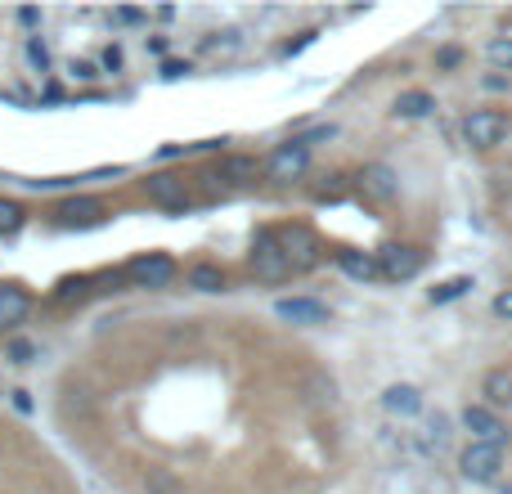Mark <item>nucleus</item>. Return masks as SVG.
<instances>
[{
	"label": "nucleus",
	"mask_w": 512,
	"mask_h": 494,
	"mask_svg": "<svg viewBox=\"0 0 512 494\" xmlns=\"http://www.w3.org/2000/svg\"><path fill=\"white\" fill-rule=\"evenodd\" d=\"M274 239H279L292 270H315V265H324V243H319V234L310 230V225H283V230H274Z\"/></svg>",
	"instance_id": "nucleus-1"
},
{
	"label": "nucleus",
	"mask_w": 512,
	"mask_h": 494,
	"mask_svg": "<svg viewBox=\"0 0 512 494\" xmlns=\"http://www.w3.org/2000/svg\"><path fill=\"white\" fill-rule=\"evenodd\" d=\"M252 274L261 283H288L292 279V265L283 256L274 230H256V243H252Z\"/></svg>",
	"instance_id": "nucleus-2"
},
{
	"label": "nucleus",
	"mask_w": 512,
	"mask_h": 494,
	"mask_svg": "<svg viewBox=\"0 0 512 494\" xmlns=\"http://www.w3.org/2000/svg\"><path fill=\"white\" fill-rule=\"evenodd\" d=\"M463 140L472 149H499L508 140V113L499 108H477V113L463 117Z\"/></svg>",
	"instance_id": "nucleus-3"
},
{
	"label": "nucleus",
	"mask_w": 512,
	"mask_h": 494,
	"mask_svg": "<svg viewBox=\"0 0 512 494\" xmlns=\"http://www.w3.org/2000/svg\"><path fill=\"white\" fill-rule=\"evenodd\" d=\"M459 472L468 481H477V486L499 481V472H504V445H477L472 441L468 450L459 454Z\"/></svg>",
	"instance_id": "nucleus-4"
},
{
	"label": "nucleus",
	"mask_w": 512,
	"mask_h": 494,
	"mask_svg": "<svg viewBox=\"0 0 512 494\" xmlns=\"http://www.w3.org/2000/svg\"><path fill=\"white\" fill-rule=\"evenodd\" d=\"M306 167H310V149L306 144H297V140L279 144V149L265 158V176H270L274 185H292V180H301L306 176Z\"/></svg>",
	"instance_id": "nucleus-5"
},
{
	"label": "nucleus",
	"mask_w": 512,
	"mask_h": 494,
	"mask_svg": "<svg viewBox=\"0 0 512 494\" xmlns=\"http://www.w3.org/2000/svg\"><path fill=\"white\" fill-rule=\"evenodd\" d=\"M423 265H427V252H423V247L391 243V247H382V252H378V274H382V279L405 283V279H414Z\"/></svg>",
	"instance_id": "nucleus-6"
},
{
	"label": "nucleus",
	"mask_w": 512,
	"mask_h": 494,
	"mask_svg": "<svg viewBox=\"0 0 512 494\" xmlns=\"http://www.w3.org/2000/svg\"><path fill=\"white\" fill-rule=\"evenodd\" d=\"M126 274H131L135 288H167V283L176 279V261L162 252H149V256H135V261L126 265Z\"/></svg>",
	"instance_id": "nucleus-7"
},
{
	"label": "nucleus",
	"mask_w": 512,
	"mask_h": 494,
	"mask_svg": "<svg viewBox=\"0 0 512 494\" xmlns=\"http://www.w3.org/2000/svg\"><path fill=\"white\" fill-rule=\"evenodd\" d=\"M144 194H149V203H158L162 212H185V207H189L185 180L167 176V171H158V176H149V180H144Z\"/></svg>",
	"instance_id": "nucleus-8"
},
{
	"label": "nucleus",
	"mask_w": 512,
	"mask_h": 494,
	"mask_svg": "<svg viewBox=\"0 0 512 494\" xmlns=\"http://www.w3.org/2000/svg\"><path fill=\"white\" fill-rule=\"evenodd\" d=\"M274 315L288 319V324H328V306L315 297H279Z\"/></svg>",
	"instance_id": "nucleus-9"
},
{
	"label": "nucleus",
	"mask_w": 512,
	"mask_h": 494,
	"mask_svg": "<svg viewBox=\"0 0 512 494\" xmlns=\"http://www.w3.org/2000/svg\"><path fill=\"white\" fill-rule=\"evenodd\" d=\"M463 427L477 436V445H504V423L495 418L490 405H468L463 409Z\"/></svg>",
	"instance_id": "nucleus-10"
},
{
	"label": "nucleus",
	"mask_w": 512,
	"mask_h": 494,
	"mask_svg": "<svg viewBox=\"0 0 512 494\" xmlns=\"http://www.w3.org/2000/svg\"><path fill=\"white\" fill-rule=\"evenodd\" d=\"M104 221V203L99 198H68V203L54 207V225L72 230V225H99Z\"/></svg>",
	"instance_id": "nucleus-11"
},
{
	"label": "nucleus",
	"mask_w": 512,
	"mask_h": 494,
	"mask_svg": "<svg viewBox=\"0 0 512 494\" xmlns=\"http://www.w3.org/2000/svg\"><path fill=\"white\" fill-rule=\"evenodd\" d=\"M32 315V297L18 283H0V328H18Z\"/></svg>",
	"instance_id": "nucleus-12"
},
{
	"label": "nucleus",
	"mask_w": 512,
	"mask_h": 494,
	"mask_svg": "<svg viewBox=\"0 0 512 494\" xmlns=\"http://www.w3.org/2000/svg\"><path fill=\"white\" fill-rule=\"evenodd\" d=\"M382 409H387V414H396V418H409V414H418V409H423V391L409 387V382H396V387L382 391Z\"/></svg>",
	"instance_id": "nucleus-13"
},
{
	"label": "nucleus",
	"mask_w": 512,
	"mask_h": 494,
	"mask_svg": "<svg viewBox=\"0 0 512 494\" xmlns=\"http://www.w3.org/2000/svg\"><path fill=\"white\" fill-rule=\"evenodd\" d=\"M360 185L369 198H378V203H387V198H396V171L382 167V162H373V167L360 171Z\"/></svg>",
	"instance_id": "nucleus-14"
},
{
	"label": "nucleus",
	"mask_w": 512,
	"mask_h": 494,
	"mask_svg": "<svg viewBox=\"0 0 512 494\" xmlns=\"http://www.w3.org/2000/svg\"><path fill=\"white\" fill-rule=\"evenodd\" d=\"M396 117H405V122H418V117H432L436 113V99L427 95V90H405V95L396 99V108H391Z\"/></svg>",
	"instance_id": "nucleus-15"
},
{
	"label": "nucleus",
	"mask_w": 512,
	"mask_h": 494,
	"mask_svg": "<svg viewBox=\"0 0 512 494\" xmlns=\"http://www.w3.org/2000/svg\"><path fill=\"white\" fill-rule=\"evenodd\" d=\"M337 265H342L351 279H360V283L378 279V261H373L369 252H355V247H342V252H337Z\"/></svg>",
	"instance_id": "nucleus-16"
},
{
	"label": "nucleus",
	"mask_w": 512,
	"mask_h": 494,
	"mask_svg": "<svg viewBox=\"0 0 512 494\" xmlns=\"http://www.w3.org/2000/svg\"><path fill=\"white\" fill-rule=\"evenodd\" d=\"M481 391H486L490 405H512V373L508 369H490L486 382H481Z\"/></svg>",
	"instance_id": "nucleus-17"
},
{
	"label": "nucleus",
	"mask_w": 512,
	"mask_h": 494,
	"mask_svg": "<svg viewBox=\"0 0 512 494\" xmlns=\"http://www.w3.org/2000/svg\"><path fill=\"white\" fill-rule=\"evenodd\" d=\"M189 283H194L198 292H221L225 288V270L221 265H212V261H198L194 270H189Z\"/></svg>",
	"instance_id": "nucleus-18"
},
{
	"label": "nucleus",
	"mask_w": 512,
	"mask_h": 494,
	"mask_svg": "<svg viewBox=\"0 0 512 494\" xmlns=\"http://www.w3.org/2000/svg\"><path fill=\"white\" fill-rule=\"evenodd\" d=\"M221 180H234V185H248V180H256V158L230 153V158L221 162Z\"/></svg>",
	"instance_id": "nucleus-19"
},
{
	"label": "nucleus",
	"mask_w": 512,
	"mask_h": 494,
	"mask_svg": "<svg viewBox=\"0 0 512 494\" xmlns=\"http://www.w3.org/2000/svg\"><path fill=\"white\" fill-rule=\"evenodd\" d=\"M445 441H450V418H445V414H432V418L423 423V450L436 454V450H445Z\"/></svg>",
	"instance_id": "nucleus-20"
},
{
	"label": "nucleus",
	"mask_w": 512,
	"mask_h": 494,
	"mask_svg": "<svg viewBox=\"0 0 512 494\" xmlns=\"http://www.w3.org/2000/svg\"><path fill=\"white\" fill-rule=\"evenodd\" d=\"M468 292H472V279H468V274H459V279H450V283H441V288H432V306L459 301V297H468Z\"/></svg>",
	"instance_id": "nucleus-21"
},
{
	"label": "nucleus",
	"mask_w": 512,
	"mask_h": 494,
	"mask_svg": "<svg viewBox=\"0 0 512 494\" xmlns=\"http://www.w3.org/2000/svg\"><path fill=\"white\" fill-rule=\"evenodd\" d=\"M23 221H27L23 203H14V198H0V234H14V230H23Z\"/></svg>",
	"instance_id": "nucleus-22"
},
{
	"label": "nucleus",
	"mask_w": 512,
	"mask_h": 494,
	"mask_svg": "<svg viewBox=\"0 0 512 494\" xmlns=\"http://www.w3.org/2000/svg\"><path fill=\"white\" fill-rule=\"evenodd\" d=\"M486 59L495 63L499 72H508L512 68V36H495V41L486 45Z\"/></svg>",
	"instance_id": "nucleus-23"
},
{
	"label": "nucleus",
	"mask_w": 512,
	"mask_h": 494,
	"mask_svg": "<svg viewBox=\"0 0 512 494\" xmlns=\"http://www.w3.org/2000/svg\"><path fill=\"white\" fill-rule=\"evenodd\" d=\"M144 494H180V481L167 477V472H149L144 477Z\"/></svg>",
	"instance_id": "nucleus-24"
},
{
	"label": "nucleus",
	"mask_w": 512,
	"mask_h": 494,
	"mask_svg": "<svg viewBox=\"0 0 512 494\" xmlns=\"http://www.w3.org/2000/svg\"><path fill=\"white\" fill-rule=\"evenodd\" d=\"M9 360H14V364H32L36 360V346L27 342V337H14V342H9Z\"/></svg>",
	"instance_id": "nucleus-25"
},
{
	"label": "nucleus",
	"mask_w": 512,
	"mask_h": 494,
	"mask_svg": "<svg viewBox=\"0 0 512 494\" xmlns=\"http://www.w3.org/2000/svg\"><path fill=\"white\" fill-rule=\"evenodd\" d=\"M27 59H32L41 72L50 68V50H45V41H36V36H32V41H27Z\"/></svg>",
	"instance_id": "nucleus-26"
},
{
	"label": "nucleus",
	"mask_w": 512,
	"mask_h": 494,
	"mask_svg": "<svg viewBox=\"0 0 512 494\" xmlns=\"http://www.w3.org/2000/svg\"><path fill=\"white\" fill-rule=\"evenodd\" d=\"M333 135H337V126H315V131H306V135H292V140H297V144H306V149H310V144H319V140H333Z\"/></svg>",
	"instance_id": "nucleus-27"
},
{
	"label": "nucleus",
	"mask_w": 512,
	"mask_h": 494,
	"mask_svg": "<svg viewBox=\"0 0 512 494\" xmlns=\"http://www.w3.org/2000/svg\"><path fill=\"white\" fill-rule=\"evenodd\" d=\"M99 63H104L108 72H122V45H104V54H99Z\"/></svg>",
	"instance_id": "nucleus-28"
},
{
	"label": "nucleus",
	"mask_w": 512,
	"mask_h": 494,
	"mask_svg": "<svg viewBox=\"0 0 512 494\" xmlns=\"http://www.w3.org/2000/svg\"><path fill=\"white\" fill-rule=\"evenodd\" d=\"M72 81H95L99 77V72H95V63H86V59H72Z\"/></svg>",
	"instance_id": "nucleus-29"
},
{
	"label": "nucleus",
	"mask_w": 512,
	"mask_h": 494,
	"mask_svg": "<svg viewBox=\"0 0 512 494\" xmlns=\"http://www.w3.org/2000/svg\"><path fill=\"white\" fill-rule=\"evenodd\" d=\"M490 310H495L499 319H512V288H504L495 301H490Z\"/></svg>",
	"instance_id": "nucleus-30"
},
{
	"label": "nucleus",
	"mask_w": 512,
	"mask_h": 494,
	"mask_svg": "<svg viewBox=\"0 0 512 494\" xmlns=\"http://www.w3.org/2000/svg\"><path fill=\"white\" fill-rule=\"evenodd\" d=\"M436 63H441V68H459V63H463V50H459V45H445V50L436 54Z\"/></svg>",
	"instance_id": "nucleus-31"
},
{
	"label": "nucleus",
	"mask_w": 512,
	"mask_h": 494,
	"mask_svg": "<svg viewBox=\"0 0 512 494\" xmlns=\"http://www.w3.org/2000/svg\"><path fill=\"white\" fill-rule=\"evenodd\" d=\"M185 72H189V63H180V59H167V63H162V77H167V81H180Z\"/></svg>",
	"instance_id": "nucleus-32"
},
{
	"label": "nucleus",
	"mask_w": 512,
	"mask_h": 494,
	"mask_svg": "<svg viewBox=\"0 0 512 494\" xmlns=\"http://www.w3.org/2000/svg\"><path fill=\"white\" fill-rule=\"evenodd\" d=\"M18 23H23V27H36V23H41V9H32V5L18 9Z\"/></svg>",
	"instance_id": "nucleus-33"
},
{
	"label": "nucleus",
	"mask_w": 512,
	"mask_h": 494,
	"mask_svg": "<svg viewBox=\"0 0 512 494\" xmlns=\"http://www.w3.org/2000/svg\"><path fill=\"white\" fill-rule=\"evenodd\" d=\"M14 409L18 414H32V396H27V391H14Z\"/></svg>",
	"instance_id": "nucleus-34"
},
{
	"label": "nucleus",
	"mask_w": 512,
	"mask_h": 494,
	"mask_svg": "<svg viewBox=\"0 0 512 494\" xmlns=\"http://www.w3.org/2000/svg\"><path fill=\"white\" fill-rule=\"evenodd\" d=\"M310 41H315V32H306V36H301V41H288V45H283V54H297V50H306Z\"/></svg>",
	"instance_id": "nucleus-35"
},
{
	"label": "nucleus",
	"mask_w": 512,
	"mask_h": 494,
	"mask_svg": "<svg viewBox=\"0 0 512 494\" xmlns=\"http://www.w3.org/2000/svg\"><path fill=\"white\" fill-rule=\"evenodd\" d=\"M486 90H508V77H504V72H490V77H486Z\"/></svg>",
	"instance_id": "nucleus-36"
},
{
	"label": "nucleus",
	"mask_w": 512,
	"mask_h": 494,
	"mask_svg": "<svg viewBox=\"0 0 512 494\" xmlns=\"http://www.w3.org/2000/svg\"><path fill=\"white\" fill-rule=\"evenodd\" d=\"M117 18H122V23H144L140 9H117Z\"/></svg>",
	"instance_id": "nucleus-37"
},
{
	"label": "nucleus",
	"mask_w": 512,
	"mask_h": 494,
	"mask_svg": "<svg viewBox=\"0 0 512 494\" xmlns=\"http://www.w3.org/2000/svg\"><path fill=\"white\" fill-rule=\"evenodd\" d=\"M504 494H512V486H508V490H504Z\"/></svg>",
	"instance_id": "nucleus-38"
}]
</instances>
